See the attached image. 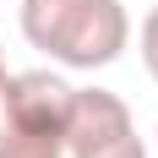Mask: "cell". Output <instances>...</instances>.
I'll list each match as a JSON object with an SVG mask.
<instances>
[{
    "mask_svg": "<svg viewBox=\"0 0 158 158\" xmlns=\"http://www.w3.org/2000/svg\"><path fill=\"white\" fill-rule=\"evenodd\" d=\"M22 38L65 71H104L131 44L120 0H22Z\"/></svg>",
    "mask_w": 158,
    "mask_h": 158,
    "instance_id": "1",
    "label": "cell"
},
{
    "mask_svg": "<svg viewBox=\"0 0 158 158\" xmlns=\"http://www.w3.org/2000/svg\"><path fill=\"white\" fill-rule=\"evenodd\" d=\"M65 158H147L126 98L109 87H77L65 109Z\"/></svg>",
    "mask_w": 158,
    "mask_h": 158,
    "instance_id": "2",
    "label": "cell"
},
{
    "mask_svg": "<svg viewBox=\"0 0 158 158\" xmlns=\"http://www.w3.org/2000/svg\"><path fill=\"white\" fill-rule=\"evenodd\" d=\"M71 82L55 71H16L11 77V126L33 131H65V109H71Z\"/></svg>",
    "mask_w": 158,
    "mask_h": 158,
    "instance_id": "3",
    "label": "cell"
},
{
    "mask_svg": "<svg viewBox=\"0 0 158 158\" xmlns=\"http://www.w3.org/2000/svg\"><path fill=\"white\" fill-rule=\"evenodd\" d=\"M0 158H65V136L60 131L11 126V131H0Z\"/></svg>",
    "mask_w": 158,
    "mask_h": 158,
    "instance_id": "4",
    "label": "cell"
},
{
    "mask_svg": "<svg viewBox=\"0 0 158 158\" xmlns=\"http://www.w3.org/2000/svg\"><path fill=\"white\" fill-rule=\"evenodd\" d=\"M136 49H142V65H147V77L158 82V6L142 16V27H136Z\"/></svg>",
    "mask_w": 158,
    "mask_h": 158,
    "instance_id": "5",
    "label": "cell"
},
{
    "mask_svg": "<svg viewBox=\"0 0 158 158\" xmlns=\"http://www.w3.org/2000/svg\"><path fill=\"white\" fill-rule=\"evenodd\" d=\"M0 131H11V71L0 65Z\"/></svg>",
    "mask_w": 158,
    "mask_h": 158,
    "instance_id": "6",
    "label": "cell"
},
{
    "mask_svg": "<svg viewBox=\"0 0 158 158\" xmlns=\"http://www.w3.org/2000/svg\"><path fill=\"white\" fill-rule=\"evenodd\" d=\"M0 65H6V60H0Z\"/></svg>",
    "mask_w": 158,
    "mask_h": 158,
    "instance_id": "7",
    "label": "cell"
},
{
    "mask_svg": "<svg viewBox=\"0 0 158 158\" xmlns=\"http://www.w3.org/2000/svg\"><path fill=\"white\" fill-rule=\"evenodd\" d=\"M153 136H158V131H153Z\"/></svg>",
    "mask_w": 158,
    "mask_h": 158,
    "instance_id": "8",
    "label": "cell"
}]
</instances>
